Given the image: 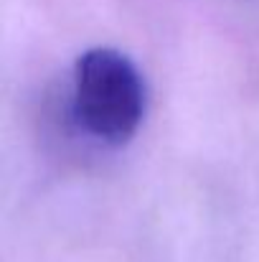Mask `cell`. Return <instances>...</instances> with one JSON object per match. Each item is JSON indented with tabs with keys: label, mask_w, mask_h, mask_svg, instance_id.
I'll return each mask as SVG.
<instances>
[{
	"label": "cell",
	"mask_w": 259,
	"mask_h": 262,
	"mask_svg": "<svg viewBox=\"0 0 259 262\" xmlns=\"http://www.w3.org/2000/svg\"><path fill=\"white\" fill-rule=\"evenodd\" d=\"M74 120L89 138L120 148L145 120L148 89L135 61L109 46L84 51L74 64Z\"/></svg>",
	"instance_id": "6da1fadb"
}]
</instances>
